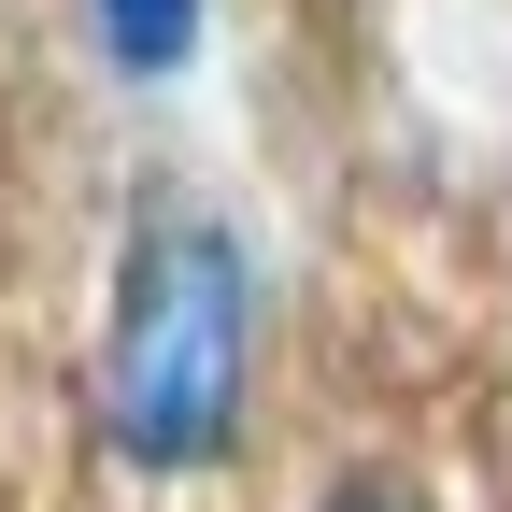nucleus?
Instances as JSON below:
<instances>
[{
	"instance_id": "1",
	"label": "nucleus",
	"mask_w": 512,
	"mask_h": 512,
	"mask_svg": "<svg viewBox=\"0 0 512 512\" xmlns=\"http://www.w3.org/2000/svg\"><path fill=\"white\" fill-rule=\"evenodd\" d=\"M256 399V256L200 200H143L114 256V328H100V441L128 470H228Z\"/></svg>"
},
{
	"instance_id": "2",
	"label": "nucleus",
	"mask_w": 512,
	"mask_h": 512,
	"mask_svg": "<svg viewBox=\"0 0 512 512\" xmlns=\"http://www.w3.org/2000/svg\"><path fill=\"white\" fill-rule=\"evenodd\" d=\"M200 29H214V0H86V43L114 86H171L200 57Z\"/></svg>"
},
{
	"instance_id": "3",
	"label": "nucleus",
	"mask_w": 512,
	"mask_h": 512,
	"mask_svg": "<svg viewBox=\"0 0 512 512\" xmlns=\"http://www.w3.org/2000/svg\"><path fill=\"white\" fill-rule=\"evenodd\" d=\"M313 512H441V498H427L413 470H342L328 498H313Z\"/></svg>"
}]
</instances>
